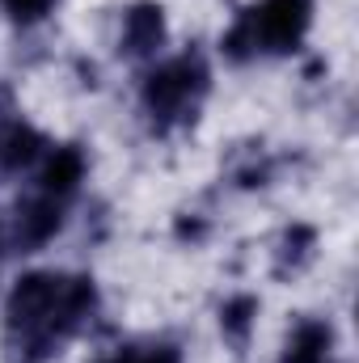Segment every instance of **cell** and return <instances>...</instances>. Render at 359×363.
Wrapping results in <instances>:
<instances>
[{"instance_id":"cell-1","label":"cell","mask_w":359,"mask_h":363,"mask_svg":"<svg viewBox=\"0 0 359 363\" xmlns=\"http://www.w3.org/2000/svg\"><path fill=\"white\" fill-rule=\"evenodd\" d=\"M203 85H207V68H203V60H199V55H182L178 64H165V68H157V72L148 77V85H144V101H148L153 114L170 118V114H178L182 106L190 101V93H199Z\"/></svg>"},{"instance_id":"cell-2","label":"cell","mask_w":359,"mask_h":363,"mask_svg":"<svg viewBox=\"0 0 359 363\" xmlns=\"http://www.w3.org/2000/svg\"><path fill=\"white\" fill-rule=\"evenodd\" d=\"M309 9H313L309 0H267L263 9H250L241 21L250 26L258 51L263 47L267 51H287L304 34V26H309Z\"/></svg>"},{"instance_id":"cell-3","label":"cell","mask_w":359,"mask_h":363,"mask_svg":"<svg viewBox=\"0 0 359 363\" xmlns=\"http://www.w3.org/2000/svg\"><path fill=\"white\" fill-rule=\"evenodd\" d=\"M165 38V17L157 4H136L127 13V26H123V47L131 55H148L157 51V43Z\"/></svg>"},{"instance_id":"cell-4","label":"cell","mask_w":359,"mask_h":363,"mask_svg":"<svg viewBox=\"0 0 359 363\" xmlns=\"http://www.w3.org/2000/svg\"><path fill=\"white\" fill-rule=\"evenodd\" d=\"M60 228V199H38V203H26L21 211H17V228H13V237H17V245H43L51 233Z\"/></svg>"},{"instance_id":"cell-5","label":"cell","mask_w":359,"mask_h":363,"mask_svg":"<svg viewBox=\"0 0 359 363\" xmlns=\"http://www.w3.org/2000/svg\"><path fill=\"white\" fill-rule=\"evenodd\" d=\"M81 174H85V157H81L77 148H60V152L51 157L47 174H43V186H47V194H51V199H64V194H72V190H77Z\"/></svg>"},{"instance_id":"cell-6","label":"cell","mask_w":359,"mask_h":363,"mask_svg":"<svg viewBox=\"0 0 359 363\" xmlns=\"http://www.w3.org/2000/svg\"><path fill=\"white\" fill-rule=\"evenodd\" d=\"M326 347H330V330L326 325H300L292 347H287V363H321L326 359Z\"/></svg>"},{"instance_id":"cell-7","label":"cell","mask_w":359,"mask_h":363,"mask_svg":"<svg viewBox=\"0 0 359 363\" xmlns=\"http://www.w3.org/2000/svg\"><path fill=\"white\" fill-rule=\"evenodd\" d=\"M38 152H43V140H38L30 127H13V131H9V140L0 144V161H4L9 169H26Z\"/></svg>"},{"instance_id":"cell-8","label":"cell","mask_w":359,"mask_h":363,"mask_svg":"<svg viewBox=\"0 0 359 363\" xmlns=\"http://www.w3.org/2000/svg\"><path fill=\"white\" fill-rule=\"evenodd\" d=\"M254 313H258V300H250V296H237L233 304H224V334L245 338V334H250Z\"/></svg>"},{"instance_id":"cell-9","label":"cell","mask_w":359,"mask_h":363,"mask_svg":"<svg viewBox=\"0 0 359 363\" xmlns=\"http://www.w3.org/2000/svg\"><path fill=\"white\" fill-rule=\"evenodd\" d=\"M4 4L13 9V17L34 21V17H43V13H47V4H51V0H4Z\"/></svg>"},{"instance_id":"cell-10","label":"cell","mask_w":359,"mask_h":363,"mask_svg":"<svg viewBox=\"0 0 359 363\" xmlns=\"http://www.w3.org/2000/svg\"><path fill=\"white\" fill-rule=\"evenodd\" d=\"M136 363H182L174 347H153L148 355H136Z\"/></svg>"}]
</instances>
